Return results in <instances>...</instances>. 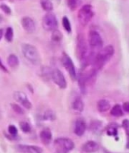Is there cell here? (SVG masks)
I'll return each instance as SVG.
<instances>
[{
    "label": "cell",
    "mask_w": 129,
    "mask_h": 153,
    "mask_svg": "<svg viewBox=\"0 0 129 153\" xmlns=\"http://www.w3.org/2000/svg\"><path fill=\"white\" fill-rule=\"evenodd\" d=\"M114 47L112 45H108L101 49L96 54L93 59L92 69L96 72L100 70L103 67L104 65L112 57V56L114 55Z\"/></svg>",
    "instance_id": "obj_1"
},
{
    "label": "cell",
    "mask_w": 129,
    "mask_h": 153,
    "mask_svg": "<svg viewBox=\"0 0 129 153\" xmlns=\"http://www.w3.org/2000/svg\"><path fill=\"white\" fill-rule=\"evenodd\" d=\"M77 53L83 66H87L90 63H92L94 56L89 52V49L83 34H79L77 37Z\"/></svg>",
    "instance_id": "obj_2"
},
{
    "label": "cell",
    "mask_w": 129,
    "mask_h": 153,
    "mask_svg": "<svg viewBox=\"0 0 129 153\" xmlns=\"http://www.w3.org/2000/svg\"><path fill=\"white\" fill-rule=\"evenodd\" d=\"M22 53L24 56L35 66L40 65L41 62V58L37 47L30 44H23L21 46Z\"/></svg>",
    "instance_id": "obj_3"
},
{
    "label": "cell",
    "mask_w": 129,
    "mask_h": 153,
    "mask_svg": "<svg viewBox=\"0 0 129 153\" xmlns=\"http://www.w3.org/2000/svg\"><path fill=\"white\" fill-rule=\"evenodd\" d=\"M88 44L91 47V53L97 54L102 47V40L100 34L96 30H91L88 34Z\"/></svg>",
    "instance_id": "obj_4"
},
{
    "label": "cell",
    "mask_w": 129,
    "mask_h": 153,
    "mask_svg": "<svg viewBox=\"0 0 129 153\" xmlns=\"http://www.w3.org/2000/svg\"><path fill=\"white\" fill-rule=\"evenodd\" d=\"M94 11L91 5H83L79 10L77 14L78 21L83 26L87 25L89 23L90 21L94 17Z\"/></svg>",
    "instance_id": "obj_5"
},
{
    "label": "cell",
    "mask_w": 129,
    "mask_h": 153,
    "mask_svg": "<svg viewBox=\"0 0 129 153\" xmlns=\"http://www.w3.org/2000/svg\"><path fill=\"white\" fill-rule=\"evenodd\" d=\"M43 27L47 31H52L57 29L58 20L56 16L52 12H48L43 18Z\"/></svg>",
    "instance_id": "obj_6"
},
{
    "label": "cell",
    "mask_w": 129,
    "mask_h": 153,
    "mask_svg": "<svg viewBox=\"0 0 129 153\" xmlns=\"http://www.w3.org/2000/svg\"><path fill=\"white\" fill-rule=\"evenodd\" d=\"M54 144L56 147V149L61 150L66 153L72 151L74 148V143H73V141L71 139L65 138V137L56 139Z\"/></svg>",
    "instance_id": "obj_7"
},
{
    "label": "cell",
    "mask_w": 129,
    "mask_h": 153,
    "mask_svg": "<svg viewBox=\"0 0 129 153\" xmlns=\"http://www.w3.org/2000/svg\"><path fill=\"white\" fill-rule=\"evenodd\" d=\"M62 61L63 66H65L66 70L69 72V76L72 78L73 80H75L76 78H77V74H76V70L75 67H74V65L72 62V59L70 58L69 55H67L66 53H64L62 54Z\"/></svg>",
    "instance_id": "obj_8"
},
{
    "label": "cell",
    "mask_w": 129,
    "mask_h": 153,
    "mask_svg": "<svg viewBox=\"0 0 129 153\" xmlns=\"http://www.w3.org/2000/svg\"><path fill=\"white\" fill-rule=\"evenodd\" d=\"M51 79H52L54 83L57 85L60 88H66V86H67L66 78L59 69H55L52 71Z\"/></svg>",
    "instance_id": "obj_9"
},
{
    "label": "cell",
    "mask_w": 129,
    "mask_h": 153,
    "mask_svg": "<svg viewBox=\"0 0 129 153\" xmlns=\"http://www.w3.org/2000/svg\"><path fill=\"white\" fill-rule=\"evenodd\" d=\"M14 98H15V101H17L18 102L22 104L27 109H30L32 108L31 103L28 100L27 95L22 91H15L14 94Z\"/></svg>",
    "instance_id": "obj_10"
},
{
    "label": "cell",
    "mask_w": 129,
    "mask_h": 153,
    "mask_svg": "<svg viewBox=\"0 0 129 153\" xmlns=\"http://www.w3.org/2000/svg\"><path fill=\"white\" fill-rule=\"evenodd\" d=\"M16 149L21 153H43V149L40 147L30 145H18Z\"/></svg>",
    "instance_id": "obj_11"
},
{
    "label": "cell",
    "mask_w": 129,
    "mask_h": 153,
    "mask_svg": "<svg viewBox=\"0 0 129 153\" xmlns=\"http://www.w3.org/2000/svg\"><path fill=\"white\" fill-rule=\"evenodd\" d=\"M21 25L24 30H25L28 34L34 33L36 30L35 22L30 17H24L21 20Z\"/></svg>",
    "instance_id": "obj_12"
},
{
    "label": "cell",
    "mask_w": 129,
    "mask_h": 153,
    "mask_svg": "<svg viewBox=\"0 0 129 153\" xmlns=\"http://www.w3.org/2000/svg\"><path fill=\"white\" fill-rule=\"evenodd\" d=\"M86 130V123L83 119H77L74 124V133L77 136H81L84 135Z\"/></svg>",
    "instance_id": "obj_13"
},
{
    "label": "cell",
    "mask_w": 129,
    "mask_h": 153,
    "mask_svg": "<svg viewBox=\"0 0 129 153\" xmlns=\"http://www.w3.org/2000/svg\"><path fill=\"white\" fill-rule=\"evenodd\" d=\"M99 146L96 142L88 141L82 146V151L87 153H93L98 151Z\"/></svg>",
    "instance_id": "obj_14"
},
{
    "label": "cell",
    "mask_w": 129,
    "mask_h": 153,
    "mask_svg": "<svg viewBox=\"0 0 129 153\" xmlns=\"http://www.w3.org/2000/svg\"><path fill=\"white\" fill-rule=\"evenodd\" d=\"M40 137L43 144L48 145L50 143L51 140H52V133L49 129H44L40 132Z\"/></svg>",
    "instance_id": "obj_15"
},
{
    "label": "cell",
    "mask_w": 129,
    "mask_h": 153,
    "mask_svg": "<svg viewBox=\"0 0 129 153\" xmlns=\"http://www.w3.org/2000/svg\"><path fill=\"white\" fill-rule=\"evenodd\" d=\"M84 102L80 98H76L72 103V108L75 112L81 113L84 111Z\"/></svg>",
    "instance_id": "obj_16"
},
{
    "label": "cell",
    "mask_w": 129,
    "mask_h": 153,
    "mask_svg": "<svg viewBox=\"0 0 129 153\" xmlns=\"http://www.w3.org/2000/svg\"><path fill=\"white\" fill-rule=\"evenodd\" d=\"M97 108L100 112H106L110 108V104L107 100H100L97 103Z\"/></svg>",
    "instance_id": "obj_17"
},
{
    "label": "cell",
    "mask_w": 129,
    "mask_h": 153,
    "mask_svg": "<svg viewBox=\"0 0 129 153\" xmlns=\"http://www.w3.org/2000/svg\"><path fill=\"white\" fill-rule=\"evenodd\" d=\"M41 7L47 12H51L53 9V4L52 0H40Z\"/></svg>",
    "instance_id": "obj_18"
},
{
    "label": "cell",
    "mask_w": 129,
    "mask_h": 153,
    "mask_svg": "<svg viewBox=\"0 0 129 153\" xmlns=\"http://www.w3.org/2000/svg\"><path fill=\"white\" fill-rule=\"evenodd\" d=\"M86 83H87V79H86L85 74L84 72H81L79 75V79H78V84L80 89L82 93H85L86 91Z\"/></svg>",
    "instance_id": "obj_19"
},
{
    "label": "cell",
    "mask_w": 129,
    "mask_h": 153,
    "mask_svg": "<svg viewBox=\"0 0 129 153\" xmlns=\"http://www.w3.org/2000/svg\"><path fill=\"white\" fill-rule=\"evenodd\" d=\"M8 64L12 68H16L19 65L18 58L15 54H10L8 57Z\"/></svg>",
    "instance_id": "obj_20"
},
{
    "label": "cell",
    "mask_w": 129,
    "mask_h": 153,
    "mask_svg": "<svg viewBox=\"0 0 129 153\" xmlns=\"http://www.w3.org/2000/svg\"><path fill=\"white\" fill-rule=\"evenodd\" d=\"M67 4L71 10L74 11L80 6L81 4V0H67Z\"/></svg>",
    "instance_id": "obj_21"
},
{
    "label": "cell",
    "mask_w": 129,
    "mask_h": 153,
    "mask_svg": "<svg viewBox=\"0 0 129 153\" xmlns=\"http://www.w3.org/2000/svg\"><path fill=\"white\" fill-rule=\"evenodd\" d=\"M110 114L112 115V116L114 117H120V116H122L123 114V111L121 108L120 105L119 104H116L115 105L113 108H112L110 111Z\"/></svg>",
    "instance_id": "obj_22"
},
{
    "label": "cell",
    "mask_w": 129,
    "mask_h": 153,
    "mask_svg": "<svg viewBox=\"0 0 129 153\" xmlns=\"http://www.w3.org/2000/svg\"><path fill=\"white\" fill-rule=\"evenodd\" d=\"M51 37H52V41H54V42H60L62 39V34L58 29H55V30L52 31V36H51Z\"/></svg>",
    "instance_id": "obj_23"
},
{
    "label": "cell",
    "mask_w": 129,
    "mask_h": 153,
    "mask_svg": "<svg viewBox=\"0 0 129 153\" xmlns=\"http://www.w3.org/2000/svg\"><path fill=\"white\" fill-rule=\"evenodd\" d=\"M52 71L49 67L47 66H44L41 69V75H42L43 78L46 80H49L51 79V76H52Z\"/></svg>",
    "instance_id": "obj_24"
},
{
    "label": "cell",
    "mask_w": 129,
    "mask_h": 153,
    "mask_svg": "<svg viewBox=\"0 0 129 153\" xmlns=\"http://www.w3.org/2000/svg\"><path fill=\"white\" fill-rule=\"evenodd\" d=\"M43 119L46 120L52 121L55 119V114L52 110H47L44 112L43 115Z\"/></svg>",
    "instance_id": "obj_25"
},
{
    "label": "cell",
    "mask_w": 129,
    "mask_h": 153,
    "mask_svg": "<svg viewBox=\"0 0 129 153\" xmlns=\"http://www.w3.org/2000/svg\"><path fill=\"white\" fill-rule=\"evenodd\" d=\"M62 25H63L64 28L66 31L69 32V33L72 31V26H71L70 21L66 16H64L63 19H62Z\"/></svg>",
    "instance_id": "obj_26"
},
{
    "label": "cell",
    "mask_w": 129,
    "mask_h": 153,
    "mask_svg": "<svg viewBox=\"0 0 129 153\" xmlns=\"http://www.w3.org/2000/svg\"><path fill=\"white\" fill-rule=\"evenodd\" d=\"M13 29L11 27H9L6 29V31H5V40H6L7 41H9V42H12V40H13Z\"/></svg>",
    "instance_id": "obj_27"
},
{
    "label": "cell",
    "mask_w": 129,
    "mask_h": 153,
    "mask_svg": "<svg viewBox=\"0 0 129 153\" xmlns=\"http://www.w3.org/2000/svg\"><path fill=\"white\" fill-rule=\"evenodd\" d=\"M20 127L21 130L24 132V133H29L31 130V126L29 124V123L26 121H21L20 123Z\"/></svg>",
    "instance_id": "obj_28"
},
{
    "label": "cell",
    "mask_w": 129,
    "mask_h": 153,
    "mask_svg": "<svg viewBox=\"0 0 129 153\" xmlns=\"http://www.w3.org/2000/svg\"><path fill=\"white\" fill-rule=\"evenodd\" d=\"M122 126L124 128V130H125L126 134H127L128 138V144L127 146L129 148V120H124L122 122Z\"/></svg>",
    "instance_id": "obj_29"
},
{
    "label": "cell",
    "mask_w": 129,
    "mask_h": 153,
    "mask_svg": "<svg viewBox=\"0 0 129 153\" xmlns=\"http://www.w3.org/2000/svg\"><path fill=\"white\" fill-rule=\"evenodd\" d=\"M11 106H12V110H13L15 113L18 114H24V111L22 109L21 107L19 106L18 104H11Z\"/></svg>",
    "instance_id": "obj_30"
},
{
    "label": "cell",
    "mask_w": 129,
    "mask_h": 153,
    "mask_svg": "<svg viewBox=\"0 0 129 153\" xmlns=\"http://www.w3.org/2000/svg\"><path fill=\"white\" fill-rule=\"evenodd\" d=\"M106 132L109 136H116L117 135V128L114 124L110 125Z\"/></svg>",
    "instance_id": "obj_31"
},
{
    "label": "cell",
    "mask_w": 129,
    "mask_h": 153,
    "mask_svg": "<svg viewBox=\"0 0 129 153\" xmlns=\"http://www.w3.org/2000/svg\"><path fill=\"white\" fill-rule=\"evenodd\" d=\"M8 130H9V134L12 136H15L16 135L18 134L17 128H16V126H14V125H10V126H9V129H8Z\"/></svg>",
    "instance_id": "obj_32"
},
{
    "label": "cell",
    "mask_w": 129,
    "mask_h": 153,
    "mask_svg": "<svg viewBox=\"0 0 129 153\" xmlns=\"http://www.w3.org/2000/svg\"><path fill=\"white\" fill-rule=\"evenodd\" d=\"M0 9H2V12H5V13L7 14V15H10L11 12H12V10H11L10 8H9L7 5H5V4H2V5H0Z\"/></svg>",
    "instance_id": "obj_33"
},
{
    "label": "cell",
    "mask_w": 129,
    "mask_h": 153,
    "mask_svg": "<svg viewBox=\"0 0 129 153\" xmlns=\"http://www.w3.org/2000/svg\"><path fill=\"white\" fill-rule=\"evenodd\" d=\"M100 126H101V124L100 123V122H98V121L91 122V129L92 130H98L100 127Z\"/></svg>",
    "instance_id": "obj_34"
},
{
    "label": "cell",
    "mask_w": 129,
    "mask_h": 153,
    "mask_svg": "<svg viewBox=\"0 0 129 153\" xmlns=\"http://www.w3.org/2000/svg\"><path fill=\"white\" fill-rule=\"evenodd\" d=\"M123 110L125 112L129 113V101L128 102L124 103V104H123Z\"/></svg>",
    "instance_id": "obj_35"
},
{
    "label": "cell",
    "mask_w": 129,
    "mask_h": 153,
    "mask_svg": "<svg viewBox=\"0 0 129 153\" xmlns=\"http://www.w3.org/2000/svg\"><path fill=\"white\" fill-rule=\"evenodd\" d=\"M0 69H2V70H3L4 72H8V71H7V69H6V68H5V66H4L3 64H2V61H1V59H0Z\"/></svg>",
    "instance_id": "obj_36"
},
{
    "label": "cell",
    "mask_w": 129,
    "mask_h": 153,
    "mask_svg": "<svg viewBox=\"0 0 129 153\" xmlns=\"http://www.w3.org/2000/svg\"><path fill=\"white\" fill-rule=\"evenodd\" d=\"M2 35H3V30H2V29H0V40L2 39Z\"/></svg>",
    "instance_id": "obj_37"
},
{
    "label": "cell",
    "mask_w": 129,
    "mask_h": 153,
    "mask_svg": "<svg viewBox=\"0 0 129 153\" xmlns=\"http://www.w3.org/2000/svg\"><path fill=\"white\" fill-rule=\"evenodd\" d=\"M55 153H66V152H63V151H61V150L56 149V152H55Z\"/></svg>",
    "instance_id": "obj_38"
},
{
    "label": "cell",
    "mask_w": 129,
    "mask_h": 153,
    "mask_svg": "<svg viewBox=\"0 0 129 153\" xmlns=\"http://www.w3.org/2000/svg\"><path fill=\"white\" fill-rule=\"evenodd\" d=\"M2 22V17L0 15V22Z\"/></svg>",
    "instance_id": "obj_39"
}]
</instances>
